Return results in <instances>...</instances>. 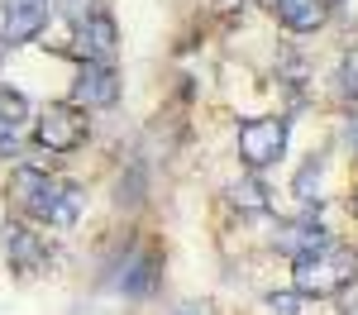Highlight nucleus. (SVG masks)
Segmentation results:
<instances>
[{
  "mask_svg": "<svg viewBox=\"0 0 358 315\" xmlns=\"http://www.w3.org/2000/svg\"><path fill=\"white\" fill-rule=\"evenodd\" d=\"M53 5L48 0H0V38L5 43H34L43 29H48Z\"/></svg>",
  "mask_w": 358,
  "mask_h": 315,
  "instance_id": "nucleus-6",
  "label": "nucleus"
},
{
  "mask_svg": "<svg viewBox=\"0 0 358 315\" xmlns=\"http://www.w3.org/2000/svg\"><path fill=\"white\" fill-rule=\"evenodd\" d=\"M0 62H5V38H0Z\"/></svg>",
  "mask_w": 358,
  "mask_h": 315,
  "instance_id": "nucleus-21",
  "label": "nucleus"
},
{
  "mask_svg": "<svg viewBox=\"0 0 358 315\" xmlns=\"http://www.w3.org/2000/svg\"><path fill=\"white\" fill-rule=\"evenodd\" d=\"M277 5V20L292 29V34H315V29L325 24V5L320 0H273Z\"/></svg>",
  "mask_w": 358,
  "mask_h": 315,
  "instance_id": "nucleus-10",
  "label": "nucleus"
},
{
  "mask_svg": "<svg viewBox=\"0 0 358 315\" xmlns=\"http://www.w3.org/2000/svg\"><path fill=\"white\" fill-rule=\"evenodd\" d=\"M287 153V119H244L239 124V158L248 168H273Z\"/></svg>",
  "mask_w": 358,
  "mask_h": 315,
  "instance_id": "nucleus-4",
  "label": "nucleus"
},
{
  "mask_svg": "<svg viewBox=\"0 0 358 315\" xmlns=\"http://www.w3.org/2000/svg\"><path fill=\"white\" fill-rule=\"evenodd\" d=\"M115 96H120L115 67L110 62H91V57H82L77 82H72V105H82V110H110Z\"/></svg>",
  "mask_w": 358,
  "mask_h": 315,
  "instance_id": "nucleus-5",
  "label": "nucleus"
},
{
  "mask_svg": "<svg viewBox=\"0 0 358 315\" xmlns=\"http://www.w3.org/2000/svg\"><path fill=\"white\" fill-rule=\"evenodd\" d=\"M153 254H134V272H120V286L129 291V296H148L153 291Z\"/></svg>",
  "mask_w": 358,
  "mask_h": 315,
  "instance_id": "nucleus-13",
  "label": "nucleus"
},
{
  "mask_svg": "<svg viewBox=\"0 0 358 315\" xmlns=\"http://www.w3.org/2000/svg\"><path fill=\"white\" fill-rule=\"evenodd\" d=\"M320 5H325V10H334V5H344V0H320Z\"/></svg>",
  "mask_w": 358,
  "mask_h": 315,
  "instance_id": "nucleus-20",
  "label": "nucleus"
},
{
  "mask_svg": "<svg viewBox=\"0 0 358 315\" xmlns=\"http://www.w3.org/2000/svg\"><path fill=\"white\" fill-rule=\"evenodd\" d=\"M101 10V0H62V15H72L77 24H82L86 15H96Z\"/></svg>",
  "mask_w": 358,
  "mask_h": 315,
  "instance_id": "nucleus-16",
  "label": "nucleus"
},
{
  "mask_svg": "<svg viewBox=\"0 0 358 315\" xmlns=\"http://www.w3.org/2000/svg\"><path fill=\"white\" fill-rule=\"evenodd\" d=\"M5 258H10V268L29 277V272H43L48 268V249H43V239L24 225H5Z\"/></svg>",
  "mask_w": 358,
  "mask_h": 315,
  "instance_id": "nucleus-8",
  "label": "nucleus"
},
{
  "mask_svg": "<svg viewBox=\"0 0 358 315\" xmlns=\"http://www.w3.org/2000/svg\"><path fill=\"white\" fill-rule=\"evenodd\" d=\"M177 315H215V311H210V306H196V301H192V306H182Z\"/></svg>",
  "mask_w": 358,
  "mask_h": 315,
  "instance_id": "nucleus-18",
  "label": "nucleus"
},
{
  "mask_svg": "<svg viewBox=\"0 0 358 315\" xmlns=\"http://www.w3.org/2000/svg\"><path fill=\"white\" fill-rule=\"evenodd\" d=\"M344 139H349V148H358V119L349 124V134H344Z\"/></svg>",
  "mask_w": 358,
  "mask_h": 315,
  "instance_id": "nucleus-19",
  "label": "nucleus"
},
{
  "mask_svg": "<svg viewBox=\"0 0 358 315\" xmlns=\"http://www.w3.org/2000/svg\"><path fill=\"white\" fill-rule=\"evenodd\" d=\"M320 244H330V239H325V229H320L315 215H296V220H287V225L277 229V239H273V249H277V254H287V258H301V254H310V249H320Z\"/></svg>",
  "mask_w": 358,
  "mask_h": 315,
  "instance_id": "nucleus-9",
  "label": "nucleus"
},
{
  "mask_svg": "<svg viewBox=\"0 0 358 315\" xmlns=\"http://www.w3.org/2000/svg\"><path fill=\"white\" fill-rule=\"evenodd\" d=\"M339 91H344V101H358V48H349L339 62Z\"/></svg>",
  "mask_w": 358,
  "mask_h": 315,
  "instance_id": "nucleus-15",
  "label": "nucleus"
},
{
  "mask_svg": "<svg viewBox=\"0 0 358 315\" xmlns=\"http://www.w3.org/2000/svg\"><path fill=\"white\" fill-rule=\"evenodd\" d=\"M268 306H273V315H296L301 311V291H296V296H273Z\"/></svg>",
  "mask_w": 358,
  "mask_h": 315,
  "instance_id": "nucleus-17",
  "label": "nucleus"
},
{
  "mask_svg": "<svg viewBox=\"0 0 358 315\" xmlns=\"http://www.w3.org/2000/svg\"><path fill=\"white\" fill-rule=\"evenodd\" d=\"M15 200L24 205L34 220H43V225H53V229H72L86 210L82 186H67L57 177H43L38 168H20V177H15Z\"/></svg>",
  "mask_w": 358,
  "mask_h": 315,
  "instance_id": "nucleus-1",
  "label": "nucleus"
},
{
  "mask_svg": "<svg viewBox=\"0 0 358 315\" xmlns=\"http://www.w3.org/2000/svg\"><path fill=\"white\" fill-rule=\"evenodd\" d=\"M29 119V96L20 86H0V129H20Z\"/></svg>",
  "mask_w": 358,
  "mask_h": 315,
  "instance_id": "nucleus-11",
  "label": "nucleus"
},
{
  "mask_svg": "<svg viewBox=\"0 0 358 315\" xmlns=\"http://www.w3.org/2000/svg\"><path fill=\"white\" fill-rule=\"evenodd\" d=\"M77 48L82 57L91 62H115V48H120V29L106 10H96V15H86L82 24H77Z\"/></svg>",
  "mask_w": 358,
  "mask_h": 315,
  "instance_id": "nucleus-7",
  "label": "nucleus"
},
{
  "mask_svg": "<svg viewBox=\"0 0 358 315\" xmlns=\"http://www.w3.org/2000/svg\"><path fill=\"white\" fill-rule=\"evenodd\" d=\"M320 172H325V158H310V163H301V172H296V182H292V191H296V200L320 196Z\"/></svg>",
  "mask_w": 358,
  "mask_h": 315,
  "instance_id": "nucleus-14",
  "label": "nucleus"
},
{
  "mask_svg": "<svg viewBox=\"0 0 358 315\" xmlns=\"http://www.w3.org/2000/svg\"><path fill=\"white\" fill-rule=\"evenodd\" d=\"M229 200H234L244 215H268V191H263L253 177H239V186H229Z\"/></svg>",
  "mask_w": 358,
  "mask_h": 315,
  "instance_id": "nucleus-12",
  "label": "nucleus"
},
{
  "mask_svg": "<svg viewBox=\"0 0 358 315\" xmlns=\"http://www.w3.org/2000/svg\"><path fill=\"white\" fill-rule=\"evenodd\" d=\"M292 282L301 296H339L344 286L358 277V254L354 249H339V244H320L310 254L292 258Z\"/></svg>",
  "mask_w": 358,
  "mask_h": 315,
  "instance_id": "nucleus-2",
  "label": "nucleus"
},
{
  "mask_svg": "<svg viewBox=\"0 0 358 315\" xmlns=\"http://www.w3.org/2000/svg\"><path fill=\"white\" fill-rule=\"evenodd\" d=\"M86 139H91V119H86V110L72 105V101L48 105L43 119H38V143H43L48 153H72V148H82Z\"/></svg>",
  "mask_w": 358,
  "mask_h": 315,
  "instance_id": "nucleus-3",
  "label": "nucleus"
}]
</instances>
